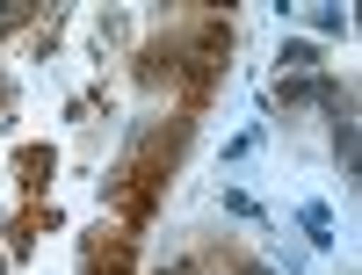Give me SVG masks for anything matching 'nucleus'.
Returning a JSON list of instances; mask_svg holds the SVG:
<instances>
[{"label": "nucleus", "instance_id": "f257e3e1", "mask_svg": "<svg viewBox=\"0 0 362 275\" xmlns=\"http://www.w3.org/2000/svg\"><path fill=\"white\" fill-rule=\"evenodd\" d=\"M247 275H268V268H247Z\"/></svg>", "mask_w": 362, "mask_h": 275}]
</instances>
